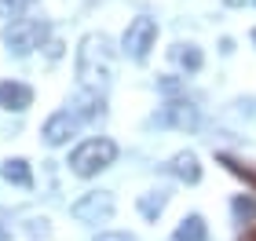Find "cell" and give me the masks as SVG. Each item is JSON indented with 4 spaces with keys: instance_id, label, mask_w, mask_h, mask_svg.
<instances>
[{
    "instance_id": "obj_1",
    "label": "cell",
    "mask_w": 256,
    "mask_h": 241,
    "mask_svg": "<svg viewBox=\"0 0 256 241\" xmlns=\"http://www.w3.org/2000/svg\"><path fill=\"white\" fill-rule=\"evenodd\" d=\"M77 77H80V88L84 91H99L110 84L114 77V48H110V37L102 33H88L77 48Z\"/></svg>"
},
{
    "instance_id": "obj_2",
    "label": "cell",
    "mask_w": 256,
    "mask_h": 241,
    "mask_svg": "<svg viewBox=\"0 0 256 241\" xmlns=\"http://www.w3.org/2000/svg\"><path fill=\"white\" fill-rule=\"evenodd\" d=\"M114 157H118V146L110 139H88L70 154V168H74V176L88 179V176H96V172H102L106 165H114Z\"/></svg>"
},
{
    "instance_id": "obj_3",
    "label": "cell",
    "mask_w": 256,
    "mask_h": 241,
    "mask_svg": "<svg viewBox=\"0 0 256 241\" xmlns=\"http://www.w3.org/2000/svg\"><path fill=\"white\" fill-rule=\"evenodd\" d=\"M44 37H48V22L44 18H15L11 26L4 29V44L11 55H30L33 48H40Z\"/></svg>"
},
{
    "instance_id": "obj_4",
    "label": "cell",
    "mask_w": 256,
    "mask_h": 241,
    "mask_svg": "<svg viewBox=\"0 0 256 241\" xmlns=\"http://www.w3.org/2000/svg\"><path fill=\"white\" fill-rule=\"evenodd\" d=\"M154 40H158V22L146 18V15H139V18L128 22L121 44H124V55L132 62H143L146 55H150V48H154Z\"/></svg>"
},
{
    "instance_id": "obj_5",
    "label": "cell",
    "mask_w": 256,
    "mask_h": 241,
    "mask_svg": "<svg viewBox=\"0 0 256 241\" xmlns=\"http://www.w3.org/2000/svg\"><path fill=\"white\" fill-rule=\"evenodd\" d=\"M198 106L187 99H172L161 106V113H154V124H161V128H180V132H194L198 128Z\"/></svg>"
},
{
    "instance_id": "obj_6",
    "label": "cell",
    "mask_w": 256,
    "mask_h": 241,
    "mask_svg": "<svg viewBox=\"0 0 256 241\" xmlns=\"http://www.w3.org/2000/svg\"><path fill=\"white\" fill-rule=\"evenodd\" d=\"M74 220H80V223H106L110 216H114V198L110 194H102V190H96V194H84L80 201H74Z\"/></svg>"
},
{
    "instance_id": "obj_7",
    "label": "cell",
    "mask_w": 256,
    "mask_h": 241,
    "mask_svg": "<svg viewBox=\"0 0 256 241\" xmlns=\"http://www.w3.org/2000/svg\"><path fill=\"white\" fill-rule=\"evenodd\" d=\"M30 102H33V88L30 84H18V80H0V106L4 110H30Z\"/></svg>"
},
{
    "instance_id": "obj_8",
    "label": "cell",
    "mask_w": 256,
    "mask_h": 241,
    "mask_svg": "<svg viewBox=\"0 0 256 241\" xmlns=\"http://www.w3.org/2000/svg\"><path fill=\"white\" fill-rule=\"evenodd\" d=\"M74 113H66V110H59V113H52L48 117V124H44V143L48 146H62L70 135H74Z\"/></svg>"
},
{
    "instance_id": "obj_9",
    "label": "cell",
    "mask_w": 256,
    "mask_h": 241,
    "mask_svg": "<svg viewBox=\"0 0 256 241\" xmlns=\"http://www.w3.org/2000/svg\"><path fill=\"white\" fill-rule=\"evenodd\" d=\"M168 172H172V176H180L183 183H198V179H202V165H198V157L190 150H183V154L172 157L168 161Z\"/></svg>"
},
{
    "instance_id": "obj_10",
    "label": "cell",
    "mask_w": 256,
    "mask_h": 241,
    "mask_svg": "<svg viewBox=\"0 0 256 241\" xmlns=\"http://www.w3.org/2000/svg\"><path fill=\"white\" fill-rule=\"evenodd\" d=\"M172 241H208V227H205V220H202V216H187V220L176 227Z\"/></svg>"
},
{
    "instance_id": "obj_11",
    "label": "cell",
    "mask_w": 256,
    "mask_h": 241,
    "mask_svg": "<svg viewBox=\"0 0 256 241\" xmlns=\"http://www.w3.org/2000/svg\"><path fill=\"white\" fill-rule=\"evenodd\" d=\"M4 179L8 183H15V187H33V172H30V165L22 157H15V161H4Z\"/></svg>"
},
{
    "instance_id": "obj_12",
    "label": "cell",
    "mask_w": 256,
    "mask_h": 241,
    "mask_svg": "<svg viewBox=\"0 0 256 241\" xmlns=\"http://www.w3.org/2000/svg\"><path fill=\"white\" fill-rule=\"evenodd\" d=\"M165 201H168V194L165 190H154V194H143L139 198V212L146 216V220H158L161 212H165Z\"/></svg>"
},
{
    "instance_id": "obj_13",
    "label": "cell",
    "mask_w": 256,
    "mask_h": 241,
    "mask_svg": "<svg viewBox=\"0 0 256 241\" xmlns=\"http://www.w3.org/2000/svg\"><path fill=\"white\" fill-rule=\"evenodd\" d=\"M216 161H220V165H224L227 172H234L238 179H246L249 187L256 190V168H249V165H242V161H238V157H230V154H216Z\"/></svg>"
},
{
    "instance_id": "obj_14",
    "label": "cell",
    "mask_w": 256,
    "mask_h": 241,
    "mask_svg": "<svg viewBox=\"0 0 256 241\" xmlns=\"http://www.w3.org/2000/svg\"><path fill=\"white\" fill-rule=\"evenodd\" d=\"M172 55H176V59H180L183 66H187L190 73H194V70H202V51H198L194 44H180V48L172 51Z\"/></svg>"
},
{
    "instance_id": "obj_15",
    "label": "cell",
    "mask_w": 256,
    "mask_h": 241,
    "mask_svg": "<svg viewBox=\"0 0 256 241\" xmlns=\"http://www.w3.org/2000/svg\"><path fill=\"white\" fill-rule=\"evenodd\" d=\"M230 209H234V216H238L242 223H246V220H256V201H252V198H234Z\"/></svg>"
},
{
    "instance_id": "obj_16",
    "label": "cell",
    "mask_w": 256,
    "mask_h": 241,
    "mask_svg": "<svg viewBox=\"0 0 256 241\" xmlns=\"http://www.w3.org/2000/svg\"><path fill=\"white\" fill-rule=\"evenodd\" d=\"M158 88L172 95V91H180V77H161V80H158Z\"/></svg>"
},
{
    "instance_id": "obj_17",
    "label": "cell",
    "mask_w": 256,
    "mask_h": 241,
    "mask_svg": "<svg viewBox=\"0 0 256 241\" xmlns=\"http://www.w3.org/2000/svg\"><path fill=\"white\" fill-rule=\"evenodd\" d=\"M96 241H136L132 234H99Z\"/></svg>"
},
{
    "instance_id": "obj_18",
    "label": "cell",
    "mask_w": 256,
    "mask_h": 241,
    "mask_svg": "<svg viewBox=\"0 0 256 241\" xmlns=\"http://www.w3.org/2000/svg\"><path fill=\"white\" fill-rule=\"evenodd\" d=\"M224 4H230V7H256V0H224Z\"/></svg>"
},
{
    "instance_id": "obj_19",
    "label": "cell",
    "mask_w": 256,
    "mask_h": 241,
    "mask_svg": "<svg viewBox=\"0 0 256 241\" xmlns=\"http://www.w3.org/2000/svg\"><path fill=\"white\" fill-rule=\"evenodd\" d=\"M0 15H15V4H11V0H0Z\"/></svg>"
},
{
    "instance_id": "obj_20",
    "label": "cell",
    "mask_w": 256,
    "mask_h": 241,
    "mask_svg": "<svg viewBox=\"0 0 256 241\" xmlns=\"http://www.w3.org/2000/svg\"><path fill=\"white\" fill-rule=\"evenodd\" d=\"M242 241H256V227H252V231H246V238H242Z\"/></svg>"
},
{
    "instance_id": "obj_21",
    "label": "cell",
    "mask_w": 256,
    "mask_h": 241,
    "mask_svg": "<svg viewBox=\"0 0 256 241\" xmlns=\"http://www.w3.org/2000/svg\"><path fill=\"white\" fill-rule=\"evenodd\" d=\"M11 4H15V11H22V7L30 4V0H11Z\"/></svg>"
},
{
    "instance_id": "obj_22",
    "label": "cell",
    "mask_w": 256,
    "mask_h": 241,
    "mask_svg": "<svg viewBox=\"0 0 256 241\" xmlns=\"http://www.w3.org/2000/svg\"><path fill=\"white\" fill-rule=\"evenodd\" d=\"M252 44H256V29H252Z\"/></svg>"
}]
</instances>
